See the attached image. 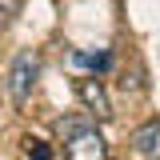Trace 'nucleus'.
<instances>
[{
  "label": "nucleus",
  "instance_id": "nucleus-6",
  "mask_svg": "<svg viewBox=\"0 0 160 160\" xmlns=\"http://www.w3.org/2000/svg\"><path fill=\"white\" fill-rule=\"evenodd\" d=\"M20 12V0H0V16L8 20V16H16Z\"/></svg>",
  "mask_w": 160,
  "mask_h": 160
},
{
  "label": "nucleus",
  "instance_id": "nucleus-2",
  "mask_svg": "<svg viewBox=\"0 0 160 160\" xmlns=\"http://www.w3.org/2000/svg\"><path fill=\"white\" fill-rule=\"evenodd\" d=\"M68 160H108V144L96 128H80L68 136Z\"/></svg>",
  "mask_w": 160,
  "mask_h": 160
},
{
  "label": "nucleus",
  "instance_id": "nucleus-7",
  "mask_svg": "<svg viewBox=\"0 0 160 160\" xmlns=\"http://www.w3.org/2000/svg\"><path fill=\"white\" fill-rule=\"evenodd\" d=\"M36 144V152H32V160H52V152H48V144H40V140H32Z\"/></svg>",
  "mask_w": 160,
  "mask_h": 160
},
{
  "label": "nucleus",
  "instance_id": "nucleus-1",
  "mask_svg": "<svg viewBox=\"0 0 160 160\" xmlns=\"http://www.w3.org/2000/svg\"><path fill=\"white\" fill-rule=\"evenodd\" d=\"M36 76H40L36 52H16L12 68H8V96L16 100V104H24V100L32 96V88H36Z\"/></svg>",
  "mask_w": 160,
  "mask_h": 160
},
{
  "label": "nucleus",
  "instance_id": "nucleus-3",
  "mask_svg": "<svg viewBox=\"0 0 160 160\" xmlns=\"http://www.w3.org/2000/svg\"><path fill=\"white\" fill-rule=\"evenodd\" d=\"M76 96L84 100V108L96 120H112V100H108V92H104V84L96 76H80L76 80Z\"/></svg>",
  "mask_w": 160,
  "mask_h": 160
},
{
  "label": "nucleus",
  "instance_id": "nucleus-4",
  "mask_svg": "<svg viewBox=\"0 0 160 160\" xmlns=\"http://www.w3.org/2000/svg\"><path fill=\"white\" fill-rule=\"evenodd\" d=\"M132 148L144 160H160V120H148L132 132Z\"/></svg>",
  "mask_w": 160,
  "mask_h": 160
},
{
  "label": "nucleus",
  "instance_id": "nucleus-5",
  "mask_svg": "<svg viewBox=\"0 0 160 160\" xmlns=\"http://www.w3.org/2000/svg\"><path fill=\"white\" fill-rule=\"evenodd\" d=\"M68 60H72L76 68H96V72H104V68L112 64V56H108V52H72Z\"/></svg>",
  "mask_w": 160,
  "mask_h": 160
}]
</instances>
